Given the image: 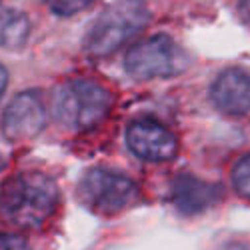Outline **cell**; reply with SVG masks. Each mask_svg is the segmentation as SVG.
I'll use <instances>...</instances> for the list:
<instances>
[{
  "label": "cell",
  "mask_w": 250,
  "mask_h": 250,
  "mask_svg": "<svg viewBox=\"0 0 250 250\" xmlns=\"http://www.w3.org/2000/svg\"><path fill=\"white\" fill-rule=\"evenodd\" d=\"M236 8L244 22L250 24V0H236Z\"/></svg>",
  "instance_id": "14"
},
{
  "label": "cell",
  "mask_w": 250,
  "mask_h": 250,
  "mask_svg": "<svg viewBox=\"0 0 250 250\" xmlns=\"http://www.w3.org/2000/svg\"><path fill=\"white\" fill-rule=\"evenodd\" d=\"M6 84H8V72L2 64H0V98H2V94L6 90Z\"/></svg>",
  "instance_id": "15"
},
{
  "label": "cell",
  "mask_w": 250,
  "mask_h": 250,
  "mask_svg": "<svg viewBox=\"0 0 250 250\" xmlns=\"http://www.w3.org/2000/svg\"><path fill=\"white\" fill-rule=\"evenodd\" d=\"M126 144L134 156L146 162H166L174 158L178 140L156 118H136L126 128Z\"/></svg>",
  "instance_id": "6"
},
{
  "label": "cell",
  "mask_w": 250,
  "mask_h": 250,
  "mask_svg": "<svg viewBox=\"0 0 250 250\" xmlns=\"http://www.w3.org/2000/svg\"><path fill=\"white\" fill-rule=\"evenodd\" d=\"M78 198L96 214H116L134 202L136 184L118 170L96 166L82 176Z\"/></svg>",
  "instance_id": "5"
},
{
  "label": "cell",
  "mask_w": 250,
  "mask_h": 250,
  "mask_svg": "<svg viewBox=\"0 0 250 250\" xmlns=\"http://www.w3.org/2000/svg\"><path fill=\"white\" fill-rule=\"evenodd\" d=\"M30 34V20L16 8H0V48L18 50L26 44Z\"/></svg>",
  "instance_id": "10"
},
{
  "label": "cell",
  "mask_w": 250,
  "mask_h": 250,
  "mask_svg": "<svg viewBox=\"0 0 250 250\" xmlns=\"http://www.w3.org/2000/svg\"><path fill=\"white\" fill-rule=\"evenodd\" d=\"M150 8L146 0H116L104 10L84 36V50L104 58L126 44L132 36L146 28Z\"/></svg>",
  "instance_id": "2"
},
{
  "label": "cell",
  "mask_w": 250,
  "mask_h": 250,
  "mask_svg": "<svg viewBox=\"0 0 250 250\" xmlns=\"http://www.w3.org/2000/svg\"><path fill=\"white\" fill-rule=\"evenodd\" d=\"M232 186L234 190L250 200V154L242 156L232 168Z\"/></svg>",
  "instance_id": "11"
},
{
  "label": "cell",
  "mask_w": 250,
  "mask_h": 250,
  "mask_svg": "<svg viewBox=\"0 0 250 250\" xmlns=\"http://www.w3.org/2000/svg\"><path fill=\"white\" fill-rule=\"evenodd\" d=\"M92 0H48V8L56 16H72L90 6Z\"/></svg>",
  "instance_id": "12"
},
{
  "label": "cell",
  "mask_w": 250,
  "mask_h": 250,
  "mask_svg": "<svg viewBox=\"0 0 250 250\" xmlns=\"http://www.w3.org/2000/svg\"><path fill=\"white\" fill-rule=\"evenodd\" d=\"M58 186L42 172H18L0 188V218L16 228H40L56 210Z\"/></svg>",
  "instance_id": "1"
},
{
  "label": "cell",
  "mask_w": 250,
  "mask_h": 250,
  "mask_svg": "<svg viewBox=\"0 0 250 250\" xmlns=\"http://www.w3.org/2000/svg\"><path fill=\"white\" fill-rule=\"evenodd\" d=\"M188 66V56L170 36L158 34L134 44L124 56V68L138 80L172 78Z\"/></svg>",
  "instance_id": "4"
},
{
  "label": "cell",
  "mask_w": 250,
  "mask_h": 250,
  "mask_svg": "<svg viewBox=\"0 0 250 250\" xmlns=\"http://www.w3.org/2000/svg\"><path fill=\"white\" fill-rule=\"evenodd\" d=\"M212 104L226 112L242 116L250 112V70L244 68H228L210 86Z\"/></svg>",
  "instance_id": "8"
},
{
  "label": "cell",
  "mask_w": 250,
  "mask_h": 250,
  "mask_svg": "<svg viewBox=\"0 0 250 250\" xmlns=\"http://www.w3.org/2000/svg\"><path fill=\"white\" fill-rule=\"evenodd\" d=\"M222 194L218 184L200 180L192 174H180L170 186V200L182 214H200L208 210Z\"/></svg>",
  "instance_id": "9"
},
{
  "label": "cell",
  "mask_w": 250,
  "mask_h": 250,
  "mask_svg": "<svg viewBox=\"0 0 250 250\" xmlns=\"http://www.w3.org/2000/svg\"><path fill=\"white\" fill-rule=\"evenodd\" d=\"M0 250H30V246L20 234L0 232Z\"/></svg>",
  "instance_id": "13"
},
{
  "label": "cell",
  "mask_w": 250,
  "mask_h": 250,
  "mask_svg": "<svg viewBox=\"0 0 250 250\" xmlns=\"http://www.w3.org/2000/svg\"><path fill=\"white\" fill-rule=\"evenodd\" d=\"M46 126V108L40 96L32 90L10 100L2 114V132L10 140H28L40 134Z\"/></svg>",
  "instance_id": "7"
},
{
  "label": "cell",
  "mask_w": 250,
  "mask_h": 250,
  "mask_svg": "<svg viewBox=\"0 0 250 250\" xmlns=\"http://www.w3.org/2000/svg\"><path fill=\"white\" fill-rule=\"evenodd\" d=\"M112 92L92 80H70L56 90L54 114L72 130H90L108 116Z\"/></svg>",
  "instance_id": "3"
}]
</instances>
